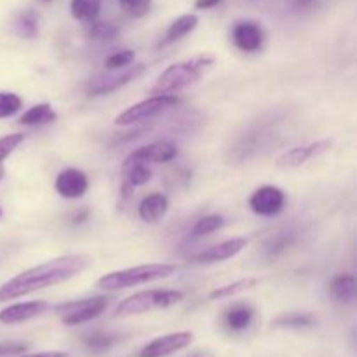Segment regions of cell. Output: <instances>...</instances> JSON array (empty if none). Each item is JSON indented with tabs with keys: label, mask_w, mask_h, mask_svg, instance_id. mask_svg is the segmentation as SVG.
<instances>
[{
	"label": "cell",
	"mask_w": 357,
	"mask_h": 357,
	"mask_svg": "<svg viewBox=\"0 0 357 357\" xmlns=\"http://www.w3.org/2000/svg\"><path fill=\"white\" fill-rule=\"evenodd\" d=\"M331 142H317L310 143L307 146H295V149L288 150L282 155H279L278 166L279 167H298L302 164H305L307 160H310L312 157L321 155L326 150H330Z\"/></svg>",
	"instance_id": "obj_15"
},
{
	"label": "cell",
	"mask_w": 357,
	"mask_h": 357,
	"mask_svg": "<svg viewBox=\"0 0 357 357\" xmlns=\"http://www.w3.org/2000/svg\"><path fill=\"white\" fill-rule=\"evenodd\" d=\"M188 357H209L208 354H204V352H195V354L188 356Z\"/></svg>",
	"instance_id": "obj_38"
},
{
	"label": "cell",
	"mask_w": 357,
	"mask_h": 357,
	"mask_svg": "<svg viewBox=\"0 0 357 357\" xmlns=\"http://www.w3.org/2000/svg\"><path fill=\"white\" fill-rule=\"evenodd\" d=\"M194 340V333L192 331H178V333L164 335V337L155 338L139 352V357H166L174 354V352L181 351V349L188 347Z\"/></svg>",
	"instance_id": "obj_8"
},
{
	"label": "cell",
	"mask_w": 357,
	"mask_h": 357,
	"mask_svg": "<svg viewBox=\"0 0 357 357\" xmlns=\"http://www.w3.org/2000/svg\"><path fill=\"white\" fill-rule=\"evenodd\" d=\"M49 310V303L37 300V302H24L16 303V305L6 307L0 310V323L2 324H17L24 321L35 319Z\"/></svg>",
	"instance_id": "obj_14"
},
{
	"label": "cell",
	"mask_w": 357,
	"mask_h": 357,
	"mask_svg": "<svg viewBox=\"0 0 357 357\" xmlns=\"http://www.w3.org/2000/svg\"><path fill=\"white\" fill-rule=\"evenodd\" d=\"M0 216H2V209H0Z\"/></svg>",
	"instance_id": "obj_41"
},
{
	"label": "cell",
	"mask_w": 357,
	"mask_h": 357,
	"mask_svg": "<svg viewBox=\"0 0 357 357\" xmlns=\"http://www.w3.org/2000/svg\"><path fill=\"white\" fill-rule=\"evenodd\" d=\"M107 296H94V298L80 300V302H68L56 307V312L61 314V323L66 326H79L96 319L107 310Z\"/></svg>",
	"instance_id": "obj_6"
},
{
	"label": "cell",
	"mask_w": 357,
	"mask_h": 357,
	"mask_svg": "<svg viewBox=\"0 0 357 357\" xmlns=\"http://www.w3.org/2000/svg\"><path fill=\"white\" fill-rule=\"evenodd\" d=\"M42 2H51V0H42Z\"/></svg>",
	"instance_id": "obj_40"
},
{
	"label": "cell",
	"mask_w": 357,
	"mask_h": 357,
	"mask_svg": "<svg viewBox=\"0 0 357 357\" xmlns=\"http://www.w3.org/2000/svg\"><path fill=\"white\" fill-rule=\"evenodd\" d=\"M215 58L213 56H195V58L185 59V61L174 63L167 66L159 75L157 82L150 89V94H173L185 87L197 82L206 72L213 66Z\"/></svg>",
	"instance_id": "obj_2"
},
{
	"label": "cell",
	"mask_w": 357,
	"mask_h": 357,
	"mask_svg": "<svg viewBox=\"0 0 357 357\" xmlns=\"http://www.w3.org/2000/svg\"><path fill=\"white\" fill-rule=\"evenodd\" d=\"M222 2L223 0H197V2H195V7H197V9H211V7H216Z\"/></svg>",
	"instance_id": "obj_35"
},
{
	"label": "cell",
	"mask_w": 357,
	"mask_h": 357,
	"mask_svg": "<svg viewBox=\"0 0 357 357\" xmlns=\"http://www.w3.org/2000/svg\"><path fill=\"white\" fill-rule=\"evenodd\" d=\"M117 340H119V337H115V335L93 333V335H89V337L84 338V344H86V347L91 349V351L103 352V351H107V349L114 347V345L117 344Z\"/></svg>",
	"instance_id": "obj_30"
},
{
	"label": "cell",
	"mask_w": 357,
	"mask_h": 357,
	"mask_svg": "<svg viewBox=\"0 0 357 357\" xmlns=\"http://www.w3.org/2000/svg\"><path fill=\"white\" fill-rule=\"evenodd\" d=\"M225 218L220 215H209L204 216V218L197 220V223L194 225L192 229V236L194 237H202V236H208V234L216 232L220 230L222 227H225Z\"/></svg>",
	"instance_id": "obj_26"
},
{
	"label": "cell",
	"mask_w": 357,
	"mask_h": 357,
	"mask_svg": "<svg viewBox=\"0 0 357 357\" xmlns=\"http://www.w3.org/2000/svg\"><path fill=\"white\" fill-rule=\"evenodd\" d=\"M87 33H89L91 38H96V40H112V38L117 37L119 30L115 24L94 20L89 23Z\"/></svg>",
	"instance_id": "obj_29"
},
{
	"label": "cell",
	"mask_w": 357,
	"mask_h": 357,
	"mask_svg": "<svg viewBox=\"0 0 357 357\" xmlns=\"http://www.w3.org/2000/svg\"><path fill=\"white\" fill-rule=\"evenodd\" d=\"M70 10H72V16L75 20L91 23L100 16L101 0H72Z\"/></svg>",
	"instance_id": "obj_22"
},
{
	"label": "cell",
	"mask_w": 357,
	"mask_h": 357,
	"mask_svg": "<svg viewBox=\"0 0 357 357\" xmlns=\"http://www.w3.org/2000/svg\"><path fill=\"white\" fill-rule=\"evenodd\" d=\"M176 105H180V98H176L174 94H155V96L139 101V103L132 105V107H129L128 110L122 112L121 115H117V117H115V124L117 126L138 124V122L149 121V119L162 114L166 108L176 107Z\"/></svg>",
	"instance_id": "obj_5"
},
{
	"label": "cell",
	"mask_w": 357,
	"mask_h": 357,
	"mask_svg": "<svg viewBox=\"0 0 357 357\" xmlns=\"http://www.w3.org/2000/svg\"><path fill=\"white\" fill-rule=\"evenodd\" d=\"M91 264L87 255H65L21 272L0 286V302L20 298L44 288L61 284L82 274Z\"/></svg>",
	"instance_id": "obj_1"
},
{
	"label": "cell",
	"mask_w": 357,
	"mask_h": 357,
	"mask_svg": "<svg viewBox=\"0 0 357 357\" xmlns=\"http://www.w3.org/2000/svg\"><path fill=\"white\" fill-rule=\"evenodd\" d=\"M21 357H38V354H30V356H21Z\"/></svg>",
	"instance_id": "obj_39"
},
{
	"label": "cell",
	"mask_w": 357,
	"mask_h": 357,
	"mask_svg": "<svg viewBox=\"0 0 357 357\" xmlns=\"http://www.w3.org/2000/svg\"><path fill=\"white\" fill-rule=\"evenodd\" d=\"M14 30L23 38H35L38 33L37 14L33 10H23L14 21Z\"/></svg>",
	"instance_id": "obj_23"
},
{
	"label": "cell",
	"mask_w": 357,
	"mask_h": 357,
	"mask_svg": "<svg viewBox=\"0 0 357 357\" xmlns=\"http://www.w3.org/2000/svg\"><path fill=\"white\" fill-rule=\"evenodd\" d=\"M128 174V183L131 187H142V185L149 183L150 178H152V171L145 166V164H131Z\"/></svg>",
	"instance_id": "obj_32"
},
{
	"label": "cell",
	"mask_w": 357,
	"mask_h": 357,
	"mask_svg": "<svg viewBox=\"0 0 357 357\" xmlns=\"http://www.w3.org/2000/svg\"><path fill=\"white\" fill-rule=\"evenodd\" d=\"M314 0H295V6L298 7V9H303V7H309L312 6Z\"/></svg>",
	"instance_id": "obj_37"
},
{
	"label": "cell",
	"mask_w": 357,
	"mask_h": 357,
	"mask_svg": "<svg viewBox=\"0 0 357 357\" xmlns=\"http://www.w3.org/2000/svg\"><path fill=\"white\" fill-rule=\"evenodd\" d=\"M119 2L135 17L145 16L146 10L150 9V0H119Z\"/></svg>",
	"instance_id": "obj_33"
},
{
	"label": "cell",
	"mask_w": 357,
	"mask_h": 357,
	"mask_svg": "<svg viewBox=\"0 0 357 357\" xmlns=\"http://www.w3.org/2000/svg\"><path fill=\"white\" fill-rule=\"evenodd\" d=\"M316 324V316L307 312H289L275 317L271 323L272 328H282V330H302Z\"/></svg>",
	"instance_id": "obj_19"
},
{
	"label": "cell",
	"mask_w": 357,
	"mask_h": 357,
	"mask_svg": "<svg viewBox=\"0 0 357 357\" xmlns=\"http://www.w3.org/2000/svg\"><path fill=\"white\" fill-rule=\"evenodd\" d=\"M330 293L337 302L352 303L356 298V279L352 274L335 275L330 282Z\"/></svg>",
	"instance_id": "obj_17"
},
{
	"label": "cell",
	"mask_w": 357,
	"mask_h": 357,
	"mask_svg": "<svg viewBox=\"0 0 357 357\" xmlns=\"http://www.w3.org/2000/svg\"><path fill=\"white\" fill-rule=\"evenodd\" d=\"M38 357H72L66 352H40Z\"/></svg>",
	"instance_id": "obj_36"
},
{
	"label": "cell",
	"mask_w": 357,
	"mask_h": 357,
	"mask_svg": "<svg viewBox=\"0 0 357 357\" xmlns=\"http://www.w3.org/2000/svg\"><path fill=\"white\" fill-rule=\"evenodd\" d=\"M21 107H23V100L16 93L0 91V119L13 117L21 110Z\"/></svg>",
	"instance_id": "obj_28"
},
{
	"label": "cell",
	"mask_w": 357,
	"mask_h": 357,
	"mask_svg": "<svg viewBox=\"0 0 357 357\" xmlns=\"http://www.w3.org/2000/svg\"><path fill=\"white\" fill-rule=\"evenodd\" d=\"M295 241V234L293 232H279L275 234L272 239L267 241L265 244V253H267L268 258H275L279 257L281 253H284L289 246Z\"/></svg>",
	"instance_id": "obj_25"
},
{
	"label": "cell",
	"mask_w": 357,
	"mask_h": 357,
	"mask_svg": "<svg viewBox=\"0 0 357 357\" xmlns=\"http://www.w3.org/2000/svg\"><path fill=\"white\" fill-rule=\"evenodd\" d=\"M197 23L199 17L195 16V14H183V16H180L178 20H174L173 23L169 24V28H167L162 45L173 44V42L183 38L185 35H188L195 26H197Z\"/></svg>",
	"instance_id": "obj_18"
},
{
	"label": "cell",
	"mask_w": 357,
	"mask_h": 357,
	"mask_svg": "<svg viewBox=\"0 0 357 357\" xmlns=\"http://www.w3.org/2000/svg\"><path fill=\"white\" fill-rule=\"evenodd\" d=\"M169 209V201L164 194H152L142 201L138 208V215L143 222L155 223L166 216Z\"/></svg>",
	"instance_id": "obj_16"
},
{
	"label": "cell",
	"mask_w": 357,
	"mask_h": 357,
	"mask_svg": "<svg viewBox=\"0 0 357 357\" xmlns=\"http://www.w3.org/2000/svg\"><path fill=\"white\" fill-rule=\"evenodd\" d=\"M248 246L246 237H234V239L223 241V243L216 244V246L202 250L199 253L192 255L188 260L192 264H218V261H225L239 255L244 248Z\"/></svg>",
	"instance_id": "obj_11"
},
{
	"label": "cell",
	"mask_w": 357,
	"mask_h": 357,
	"mask_svg": "<svg viewBox=\"0 0 357 357\" xmlns=\"http://www.w3.org/2000/svg\"><path fill=\"white\" fill-rule=\"evenodd\" d=\"M23 139L24 135H21V132H14V135H7L0 138V181H2L3 174H6L2 162L23 143Z\"/></svg>",
	"instance_id": "obj_27"
},
{
	"label": "cell",
	"mask_w": 357,
	"mask_h": 357,
	"mask_svg": "<svg viewBox=\"0 0 357 357\" xmlns=\"http://www.w3.org/2000/svg\"><path fill=\"white\" fill-rule=\"evenodd\" d=\"M178 155L176 145L169 142H155L150 143V145L139 146L135 152L129 153L128 159L124 160V166H131V164H146V162H155V164H164L171 162L174 157Z\"/></svg>",
	"instance_id": "obj_9"
},
{
	"label": "cell",
	"mask_w": 357,
	"mask_h": 357,
	"mask_svg": "<svg viewBox=\"0 0 357 357\" xmlns=\"http://www.w3.org/2000/svg\"><path fill=\"white\" fill-rule=\"evenodd\" d=\"M183 293L176 289H150V291L136 293L121 302L115 309V317L136 316L157 309H169L183 300Z\"/></svg>",
	"instance_id": "obj_4"
},
{
	"label": "cell",
	"mask_w": 357,
	"mask_h": 357,
	"mask_svg": "<svg viewBox=\"0 0 357 357\" xmlns=\"http://www.w3.org/2000/svg\"><path fill=\"white\" fill-rule=\"evenodd\" d=\"M232 40L244 52H257L264 44V30L255 21H239L232 30Z\"/></svg>",
	"instance_id": "obj_13"
},
{
	"label": "cell",
	"mask_w": 357,
	"mask_h": 357,
	"mask_svg": "<svg viewBox=\"0 0 357 357\" xmlns=\"http://www.w3.org/2000/svg\"><path fill=\"white\" fill-rule=\"evenodd\" d=\"M56 192L65 199H79L89 188V180H87L86 173L75 167H68L63 169L56 178Z\"/></svg>",
	"instance_id": "obj_12"
},
{
	"label": "cell",
	"mask_w": 357,
	"mask_h": 357,
	"mask_svg": "<svg viewBox=\"0 0 357 357\" xmlns=\"http://www.w3.org/2000/svg\"><path fill=\"white\" fill-rule=\"evenodd\" d=\"M258 284V281L255 278H246L241 279V281L232 282V284L222 286V288H216L209 293V298L211 300H222V298H229V296L237 295V293L248 291V289H253L255 286Z\"/></svg>",
	"instance_id": "obj_24"
},
{
	"label": "cell",
	"mask_w": 357,
	"mask_h": 357,
	"mask_svg": "<svg viewBox=\"0 0 357 357\" xmlns=\"http://www.w3.org/2000/svg\"><path fill=\"white\" fill-rule=\"evenodd\" d=\"M284 192L274 185H265V187L257 188L250 197L251 211L258 216H267V218L279 215L284 209Z\"/></svg>",
	"instance_id": "obj_7"
},
{
	"label": "cell",
	"mask_w": 357,
	"mask_h": 357,
	"mask_svg": "<svg viewBox=\"0 0 357 357\" xmlns=\"http://www.w3.org/2000/svg\"><path fill=\"white\" fill-rule=\"evenodd\" d=\"M176 267L171 264H149L139 265V267L124 268V271H115L110 274L98 279L96 286L105 291H117V289L135 288V286L145 284V282L159 281L174 274Z\"/></svg>",
	"instance_id": "obj_3"
},
{
	"label": "cell",
	"mask_w": 357,
	"mask_h": 357,
	"mask_svg": "<svg viewBox=\"0 0 357 357\" xmlns=\"http://www.w3.org/2000/svg\"><path fill=\"white\" fill-rule=\"evenodd\" d=\"M28 349L26 344H0V357L21 354Z\"/></svg>",
	"instance_id": "obj_34"
},
{
	"label": "cell",
	"mask_w": 357,
	"mask_h": 357,
	"mask_svg": "<svg viewBox=\"0 0 357 357\" xmlns=\"http://www.w3.org/2000/svg\"><path fill=\"white\" fill-rule=\"evenodd\" d=\"M56 121V112L49 103H38L21 115L20 122L23 126H44Z\"/></svg>",
	"instance_id": "obj_21"
},
{
	"label": "cell",
	"mask_w": 357,
	"mask_h": 357,
	"mask_svg": "<svg viewBox=\"0 0 357 357\" xmlns=\"http://www.w3.org/2000/svg\"><path fill=\"white\" fill-rule=\"evenodd\" d=\"M132 61H135V51L124 49V51L114 52L112 56H108V58L105 59V66H107L108 70H112V72H115V70L128 68L129 65H132Z\"/></svg>",
	"instance_id": "obj_31"
},
{
	"label": "cell",
	"mask_w": 357,
	"mask_h": 357,
	"mask_svg": "<svg viewBox=\"0 0 357 357\" xmlns=\"http://www.w3.org/2000/svg\"><path fill=\"white\" fill-rule=\"evenodd\" d=\"M143 72H145V65L139 63V65L128 66L122 73H112V75L107 77H98V79H94L93 82L89 84L87 93H89L91 96H105V94L114 93L119 87L129 84L131 80L138 79Z\"/></svg>",
	"instance_id": "obj_10"
},
{
	"label": "cell",
	"mask_w": 357,
	"mask_h": 357,
	"mask_svg": "<svg viewBox=\"0 0 357 357\" xmlns=\"http://www.w3.org/2000/svg\"><path fill=\"white\" fill-rule=\"evenodd\" d=\"M255 319V312L248 305H236L225 314V324L232 331H244L251 326Z\"/></svg>",
	"instance_id": "obj_20"
}]
</instances>
